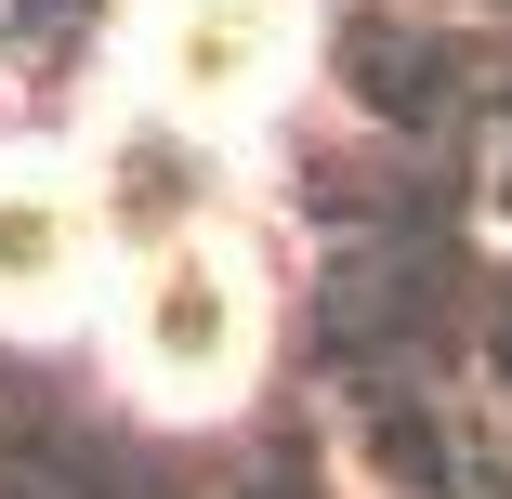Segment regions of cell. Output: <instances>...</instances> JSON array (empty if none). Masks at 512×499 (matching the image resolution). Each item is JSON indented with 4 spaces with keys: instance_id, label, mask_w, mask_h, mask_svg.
Instances as JSON below:
<instances>
[{
    "instance_id": "cell-2",
    "label": "cell",
    "mask_w": 512,
    "mask_h": 499,
    "mask_svg": "<svg viewBox=\"0 0 512 499\" xmlns=\"http://www.w3.org/2000/svg\"><path fill=\"white\" fill-rule=\"evenodd\" d=\"M316 53V0H132V79L171 119H263Z\"/></svg>"
},
{
    "instance_id": "cell-3",
    "label": "cell",
    "mask_w": 512,
    "mask_h": 499,
    "mask_svg": "<svg viewBox=\"0 0 512 499\" xmlns=\"http://www.w3.org/2000/svg\"><path fill=\"white\" fill-rule=\"evenodd\" d=\"M79 289H92V197L53 158L0 145V316L40 329V316L79 303Z\"/></svg>"
},
{
    "instance_id": "cell-1",
    "label": "cell",
    "mask_w": 512,
    "mask_h": 499,
    "mask_svg": "<svg viewBox=\"0 0 512 499\" xmlns=\"http://www.w3.org/2000/svg\"><path fill=\"white\" fill-rule=\"evenodd\" d=\"M119 355H132V381L158 408H224V394H250V368H263V276L224 237H171L132 276Z\"/></svg>"
}]
</instances>
